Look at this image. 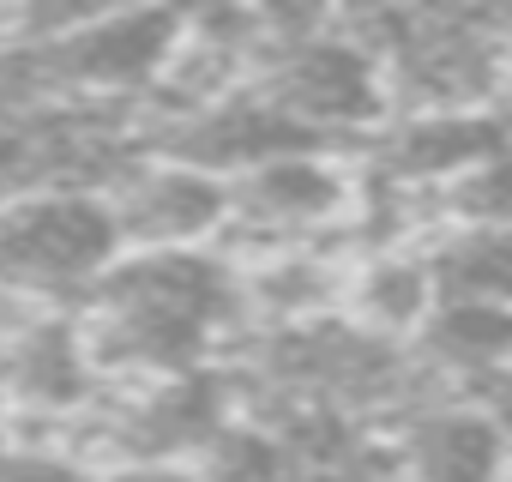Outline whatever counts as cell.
I'll list each match as a JSON object with an SVG mask.
<instances>
[{
	"label": "cell",
	"instance_id": "6",
	"mask_svg": "<svg viewBox=\"0 0 512 482\" xmlns=\"http://www.w3.org/2000/svg\"><path fill=\"white\" fill-rule=\"evenodd\" d=\"M97 199L109 211L121 254L217 248V235H223V181L193 175V169L163 163V157H145V151H133Z\"/></svg>",
	"mask_w": 512,
	"mask_h": 482
},
{
	"label": "cell",
	"instance_id": "1",
	"mask_svg": "<svg viewBox=\"0 0 512 482\" xmlns=\"http://www.w3.org/2000/svg\"><path fill=\"white\" fill-rule=\"evenodd\" d=\"M368 49L398 109H500L506 97V13L494 7H368L338 13Z\"/></svg>",
	"mask_w": 512,
	"mask_h": 482
},
{
	"label": "cell",
	"instance_id": "2",
	"mask_svg": "<svg viewBox=\"0 0 512 482\" xmlns=\"http://www.w3.org/2000/svg\"><path fill=\"white\" fill-rule=\"evenodd\" d=\"M362 205V181L344 151L302 145L284 157H266L223 181V235L217 254L247 260L272 248H350Z\"/></svg>",
	"mask_w": 512,
	"mask_h": 482
},
{
	"label": "cell",
	"instance_id": "5",
	"mask_svg": "<svg viewBox=\"0 0 512 482\" xmlns=\"http://www.w3.org/2000/svg\"><path fill=\"white\" fill-rule=\"evenodd\" d=\"M500 151H506L500 109H398L368 139H356L344 157L362 187L434 193L458 181L464 169L500 163Z\"/></svg>",
	"mask_w": 512,
	"mask_h": 482
},
{
	"label": "cell",
	"instance_id": "9",
	"mask_svg": "<svg viewBox=\"0 0 512 482\" xmlns=\"http://www.w3.org/2000/svg\"><path fill=\"white\" fill-rule=\"evenodd\" d=\"M428 308H434V290H428V266H422L416 241H374V248L344 254L338 296H332L338 320H350L374 338L410 344L416 326L428 320Z\"/></svg>",
	"mask_w": 512,
	"mask_h": 482
},
{
	"label": "cell",
	"instance_id": "3",
	"mask_svg": "<svg viewBox=\"0 0 512 482\" xmlns=\"http://www.w3.org/2000/svg\"><path fill=\"white\" fill-rule=\"evenodd\" d=\"M175 31H181V13L169 7H79L67 31H55L43 49H25L19 61L43 91L67 103L133 115V103L157 85L175 49Z\"/></svg>",
	"mask_w": 512,
	"mask_h": 482
},
{
	"label": "cell",
	"instance_id": "13",
	"mask_svg": "<svg viewBox=\"0 0 512 482\" xmlns=\"http://www.w3.org/2000/svg\"><path fill=\"white\" fill-rule=\"evenodd\" d=\"M13 464H19V446H13V428H7V422H0V482H7V476H13Z\"/></svg>",
	"mask_w": 512,
	"mask_h": 482
},
{
	"label": "cell",
	"instance_id": "4",
	"mask_svg": "<svg viewBox=\"0 0 512 482\" xmlns=\"http://www.w3.org/2000/svg\"><path fill=\"white\" fill-rule=\"evenodd\" d=\"M115 229L97 193H19L0 199V290L31 308H73L115 260Z\"/></svg>",
	"mask_w": 512,
	"mask_h": 482
},
{
	"label": "cell",
	"instance_id": "11",
	"mask_svg": "<svg viewBox=\"0 0 512 482\" xmlns=\"http://www.w3.org/2000/svg\"><path fill=\"white\" fill-rule=\"evenodd\" d=\"M187 470H193L199 482H296V476H290V458H284V446H278V434L260 428V422H247V416H229V422L187 458Z\"/></svg>",
	"mask_w": 512,
	"mask_h": 482
},
{
	"label": "cell",
	"instance_id": "8",
	"mask_svg": "<svg viewBox=\"0 0 512 482\" xmlns=\"http://www.w3.org/2000/svg\"><path fill=\"white\" fill-rule=\"evenodd\" d=\"M91 392L97 374L61 308H43L0 338V422L7 428H55L85 410Z\"/></svg>",
	"mask_w": 512,
	"mask_h": 482
},
{
	"label": "cell",
	"instance_id": "10",
	"mask_svg": "<svg viewBox=\"0 0 512 482\" xmlns=\"http://www.w3.org/2000/svg\"><path fill=\"white\" fill-rule=\"evenodd\" d=\"M416 248H422L434 302H506L512 296L506 229H434Z\"/></svg>",
	"mask_w": 512,
	"mask_h": 482
},
{
	"label": "cell",
	"instance_id": "12",
	"mask_svg": "<svg viewBox=\"0 0 512 482\" xmlns=\"http://www.w3.org/2000/svg\"><path fill=\"white\" fill-rule=\"evenodd\" d=\"M19 482H199L187 464H121V470H67L19 452Z\"/></svg>",
	"mask_w": 512,
	"mask_h": 482
},
{
	"label": "cell",
	"instance_id": "7",
	"mask_svg": "<svg viewBox=\"0 0 512 482\" xmlns=\"http://www.w3.org/2000/svg\"><path fill=\"white\" fill-rule=\"evenodd\" d=\"M374 434L398 482H506V416L488 398H434Z\"/></svg>",
	"mask_w": 512,
	"mask_h": 482
}]
</instances>
